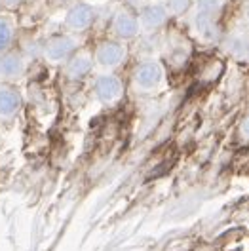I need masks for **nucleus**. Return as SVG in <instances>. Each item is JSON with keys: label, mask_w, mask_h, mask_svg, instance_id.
Segmentation results:
<instances>
[{"label": "nucleus", "mask_w": 249, "mask_h": 251, "mask_svg": "<svg viewBox=\"0 0 249 251\" xmlns=\"http://www.w3.org/2000/svg\"><path fill=\"white\" fill-rule=\"evenodd\" d=\"M0 12H2V10H0Z\"/></svg>", "instance_id": "obj_20"}, {"label": "nucleus", "mask_w": 249, "mask_h": 251, "mask_svg": "<svg viewBox=\"0 0 249 251\" xmlns=\"http://www.w3.org/2000/svg\"><path fill=\"white\" fill-rule=\"evenodd\" d=\"M166 84V67L160 59L149 57L139 61L131 71V90L137 95L156 94Z\"/></svg>", "instance_id": "obj_1"}, {"label": "nucleus", "mask_w": 249, "mask_h": 251, "mask_svg": "<svg viewBox=\"0 0 249 251\" xmlns=\"http://www.w3.org/2000/svg\"><path fill=\"white\" fill-rule=\"evenodd\" d=\"M137 12V17H139V27H141V34H154L158 32L162 27L168 25V21L172 19L164 2L160 0H150L147 4H143Z\"/></svg>", "instance_id": "obj_8"}, {"label": "nucleus", "mask_w": 249, "mask_h": 251, "mask_svg": "<svg viewBox=\"0 0 249 251\" xmlns=\"http://www.w3.org/2000/svg\"><path fill=\"white\" fill-rule=\"evenodd\" d=\"M27 73V59L21 50H10L0 55V82L17 84Z\"/></svg>", "instance_id": "obj_9"}, {"label": "nucleus", "mask_w": 249, "mask_h": 251, "mask_svg": "<svg viewBox=\"0 0 249 251\" xmlns=\"http://www.w3.org/2000/svg\"><path fill=\"white\" fill-rule=\"evenodd\" d=\"M224 48L236 59H249V32L248 31H232L224 36Z\"/></svg>", "instance_id": "obj_12"}, {"label": "nucleus", "mask_w": 249, "mask_h": 251, "mask_svg": "<svg viewBox=\"0 0 249 251\" xmlns=\"http://www.w3.org/2000/svg\"><path fill=\"white\" fill-rule=\"evenodd\" d=\"M78 48H82V40L76 34H69V32L51 34L42 44V57L53 67H61Z\"/></svg>", "instance_id": "obj_3"}, {"label": "nucleus", "mask_w": 249, "mask_h": 251, "mask_svg": "<svg viewBox=\"0 0 249 251\" xmlns=\"http://www.w3.org/2000/svg\"><path fill=\"white\" fill-rule=\"evenodd\" d=\"M92 92L101 105L112 107L124 99L125 84L122 76L116 73H97L92 82Z\"/></svg>", "instance_id": "obj_5"}, {"label": "nucleus", "mask_w": 249, "mask_h": 251, "mask_svg": "<svg viewBox=\"0 0 249 251\" xmlns=\"http://www.w3.org/2000/svg\"><path fill=\"white\" fill-rule=\"evenodd\" d=\"M97 19V10L92 4L84 2V0H76L71 6L65 8L63 14V29L69 34H84L88 32L95 25Z\"/></svg>", "instance_id": "obj_4"}, {"label": "nucleus", "mask_w": 249, "mask_h": 251, "mask_svg": "<svg viewBox=\"0 0 249 251\" xmlns=\"http://www.w3.org/2000/svg\"><path fill=\"white\" fill-rule=\"evenodd\" d=\"M17 44V21L12 14L0 12V55L14 50Z\"/></svg>", "instance_id": "obj_11"}, {"label": "nucleus", "mask_w": 249, "mask_h": 251, "mask_svg": "<svg viewBox=\"0 0 249 251\" xmlns=\"http://www.w3.org/2000/svg\"><path fill=\"white\" fill-rule=\"evenodd\" d=\"M92 55L99 73H116L127 59V44L109 36L95 44Z\"/></svg>", "instance_id": "obj_2"}, {"label": "nucleus", "mask_w": 249, "mask_h": 251, "mask_svg": "<svg viewBox=\"0 0 249 251\" xmlns=\"http://www.w3.org/2000/svg\"><path fill=\"white\" fill-rule=\"evenodd\" d=\"M29 0H0V10L6 14H14L17 10H21Z\"/></svg>", "instance_id": "obj_16"}, {"label": "nucleus", "mask_w": 249, "mask_h": 251, "mask_svg": "<svg viewBox=\"0 0 249 251\" xmlns=\"http://www.w3.org/2000/svg\"><path fill=\"white\" fill-rule=\"evenodd\" d=\"M246 19H248V25H249V6L246 8Z\"/></svg>", "instance_id": "obj_19"}, {"label": "nucleus", "mask_w": 249, "mask_h": 251, "mask_svg": "<svg viewBox=\"0 0 249 251\" xmlns=\"http://www.w3.org/2000/svg\"><path fill=\"white\" fill-rule=\"evenodd\" d=\"M238 133H240V139L244 143H249V112L242 118V122L238 126Z\"/></svg>", "instance_id": "obj_17"}, {"label": "nucleus", "mask_w": 249, "mask_h": 251, "mask_svg": "<svg viewBox=\"0 0 249 251\" xmlns=\"http://www.w3.org/2000/svg\"><path fill=\"white\" fill-rule=\"evenodd\" d=\"M194 29L207 42H219L221 40V29H219V17L207 16V14H194Z\"/></svg>", "instance_id": "obj_13"}, {"label": "nucleus", "mask_w": 249, "mask_h": 251, "mask_svg": "<svg viewBox=\"0 0 249 251\" xmlns=\"http://www.w3.org/2000/svg\"><path fill=\"white\" fill-rule=\"evenodd\" d=\"M196 12L198 14H207V16L221 17L224 6H226V0H196Z\"/></svg>", "instance_id": "obj_14"}, {"label": "nucleus", "mask_w": 249, "mask_h": 251, "mask_svg": "<svg viewBox=\"0 0 249 251\" xmlns=\"http://www.w3.org/2000/svg\"><path fill=\"white\" fill-rule=\"evenodd\" d=\"M23 95L17 84L0 82V122H10L21 112Z\"/></svg>", "instance_id": "obj_10"}, {"label": "nucleus", "mask_w": 249, "mask_h": 251, "mask_svg": "<svg viewBox=\"0 0 249 251\" xmlns=\"http://www.w3.org/2000/svg\"><path fill=\"white\" fill-rule=\"evenodd\" d=\"M94 71V55H92V50L86 46L78 48L76 51L61 65L63 78L67 80V82H71V84L86 80Z\"/></svg>", "instance_id": "obj_7"}, {"label": "nucleus", "mask_w": 249, "mask_h": 251, "mask_svg": "<svg viewBox=\"0 0 249 251\" xmlns=\"http://www.w3.org/2000/svg\"><path fill=\"white\" fill-rule=\"evenodd\" d=\"M109 34L110 38H116L120 42H131L141 34L139 17L137 12L129 6H120L112 14L109 23Z\"/></svg>", "instance_id": "obj_6"}, {"label": "nucleus", "mask_w": 249, "mask_h": 251, "mask_svg": "<svg viewBox=\"0 0 249 251\" xmlns=\"http://www.w3.org/2000/svg\"><path fill=\"white\" fill-rule=\"evenodd\" d=\"M164 6H166L170 17H179L190 10L192 0H164Z\"/></svg>", "instance_id": "obj_15"}, {"label": "nucleus", "mask_w": 249, "mask_h": 251, "mask_svg": "<svg viewBox=\"0 0 249 251\" xmlns=\"http://www.w3.org/2000/svg\"><path fill=\"white\" fill-rule=\"evenodd\" d=\"M73 2H76V0H55V4H59V6H65V8H67V6H71Z\"/></svg>", "instance_id": "obj_18"}]
</instances>
